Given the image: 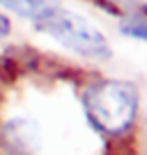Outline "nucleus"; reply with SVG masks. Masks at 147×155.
Here are the masks:
<instances>
[{"label": "nucleus", "mask_w": 147, "mask_h": 155, "mask_svg": "<svg viewBox=\"0 0 147 155\" xmlns=\"http://www.w3.org/2000/svg\"><path fill=\"white\" fill-rule=\"evenodd\" d=\"M137 107V89L125 81H97L83 93V109L89 123L107 135H121L127 131L135 121Z\"/></svg>", "instance_id": "obj_1"}, {"label": "nucleus", "mask_w": 147, "mask_h": 155, "mask_svg": "<svg viewBox=\"0 0 147 155\" xmlns=\"http://www.w3.org/2000/svg\"><path fill=\"white\" fill-rule=\"evenodd\" d=\"M34 26L46 32L48 36H52L65 48L77 52L81 57L99 58V61L111 58V46L101 30H97L83 16L71 10H65L61 6L36 18Z\"/></svg>", "instance_id": "obj_2"}, {"label": "nucleus", "mask_w": 147, "mask_h": 155, "mask_svg": "<svg viewBox=\"0 0 147 155\" xmlns=\"http://www.w3.org/2000/svg\"><path fill=\"white\" fill-rule=\"evenodd\" d=\"M0 147L6 155H34L40 149L38 123L28 117L6 121L0 129Z\"/></svg>", "instance_id": "obj_3"}, {"label": "nucleus", "mask_w": 147, "mask_h": 155, "mask_svg": "<svg viewBox=\"0 0 147 155\" xmlns=\"http://www.w3.org/2000/svg\"><path fill=\"white\" fill-rule=\"evenodd\" d=\"M0 4L8 10H12L14 14H18V16L36 20L48 10L57 8L58 0H0Z\"/></svg>", "instance_id": "obj_4"}, {"label": "nucleus", "mask_w": 147, "mask_h": 155, "mask_svg": "<svg viewBox=\"0 0 147 155\" xmlns=\"http://www.w3.org/2000/svg\"><path fill=\"white\" fill-rule=\"evenodd\" d=\"M119 30L121 35L129 36V38H135V40H141V42H147V18L145 16H129L121 20L119 24Z\"/></svg>", "instance_id": "obj_5"}, {"label": "nucleus", "mask_w": 147, "mask_h": 155, "mask_svg": "<svg viewBox=\"0 0 147 155\" xmlns=\"http://www.w3.org/2000/svg\"><path fill=\"white\" fill-rule=\"evenodd\" d=\"M10 30H12L10 18L4 16V14H0V38H6V36L10 35Z\"/></svg>", "instance_id": "obj_6"}, {"label": "nucleus", "mask_w": 147, "mask_h": 155, "mask_svg": "<svg viewBox=\"0 0 147 155\" xmlns=\"http://www.w3.org/2000/svg\"><path fill=\"white\" fill-rule=\"evenodd\" d=\"M115 2H121L127 8H147V0H115Z\"/></svg>", "instance_id": "obj_7"}]
</instances>
